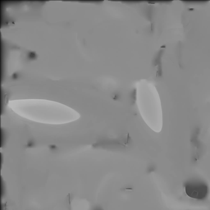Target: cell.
<instances>
[{
	"label": "cell",
	"instance_id": "cell-1",
	"mask_svg": "<svg viewBox=\"0 0 210 210\" xmlns=\"http://www.w3.org/2000/svg\"><path fill=\"white\" fill-rule=\"evenodd\" d=\"M137 103L139 112L145 123L155 132H160L163 126V115L159 97H138Z\"/></svg>",
	"mask_w": 210,
	"mask_h": 210
},
{
	"label": "cell",
	"instance_id": "cell-2",
	"mask_svg": "<svg viewBox=\"0 0 210 210\" xmlns=\"http://www.w3.org/2000/svg\"><path fill=\"white\" fill-rule=\"evenodd\" d=\"M185 192L189 197L196 199H204L207 196L208 189L204 183L192 181L185 185Z\"/></svg>",
	"mask_w": 210,
	"mask_h": 210
}]
</instances>
